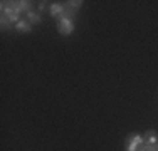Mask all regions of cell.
Masks as SVG:
<instances>
[{
  "label": "cell",
  "instance_id": "10",
  "mask_svg": "<svg viewBox=\"0 0 158 151\" xmlns=\"http://www.w3.org/2000/svg\"><path fill=\"white\" fill-rule=\"evenodd\" d=\"M10 25H12V22H9L7 18L2 17V29H3V30H5V29H10Z\"/></svg>",
  "mask_w": 158,
  "mask_h": 151
},
{
  "label": "cell",
  "instance_id": "2",
  "mask_svg": "<svg viewBox=\"0 0 158 151\" xmlns=\"http://www.w3.org/2000/svg\"><path fill=\"white\" fill-rule=\"evenodd\" d=\"M57 29H59V34H61V35H71L73 30H74V20L73 18H61Z\"/></svg>",
  "mask_w": 158,
  "mask_h": 151
},
{
  "label": "cell",
  "instance_id": "7",
  "mask_svg": "<svg viewBox=\"0 0 158 151\" xmlns=\"http://www.w3.org/2000/svg\"><path fill=\"white\" fill-rule=\"evenodd\" d=\"M27 20L31 22V24H40L42 22V18H40V15L37 14V12H27Z\"/></svg>",
  "mask_w": 158,
  "mask_h": 151
},
{
  "label": "cell",
  "instance_id": "3",
  "mask_svg": "<svg viewBox=\"0 0 158 151\" xmlns=\"http://www.w3.org/2000/svg\"><path fill=\"white\" fill-rule=\"evenodd\" d=\"M64 10H66V5H62V3H52L49 12H51L52 17H59V20H61L64 15Z\"/></svg>",
  "mask_w": 158,
  "mask_h": 151
},
{
  "label": "cell",
  "instance_id": "8",
  "mask_svg": "<svg viewBox=\"0 0 158 151\" xmlns=\"http://www.w3.org/2000/svg\"><path fill=\"white\" fill-rule=\"evenodd\" d=\"M138 151H158V145H143L138 148Z\"/></svg>",
  "mask_w": 158,
  "mask_h": 151
},
{
  "label": "cell",
  "instance_id": "9",
  "mask_svg": "<svg viewBox=\"0 0 158 151\" xmlns=\"http://www.w3.org/2000/svg\"><path fill=\"white\" fill-rule=\"evenodd\" d=\"M67 5H69L73 10H77L79 7L82 5V0H77V2H76V0H71V2H67Z\"/></svg>",
  "mask_w": 158,
  "mask_h": 151
},
{
  "label": "cell",
  "instance_id": "5",
  "mask_svg": "<svg viewBox=\"0 0 158 151\" xmlns=\"http://www.w3.org/2000/svg\"><path fill=\"white\" fill-rule=\"evenodd\" d=\"M143 138H145V143H146V145H156V141H158V134H156L155 129L146 131Z\"/></svg>",
  "mask_w": 158,
  "mask_h": 151
},
{
  "label": "cell",
  "instance_id": "11",
  "mask_svg": "<svg viewBox=\"0 0 158 151\" xmlns=\"http://www.w3.org/2000/svg\"><path fill=\"white\" fill-rule=\"evenodd\" d=\"M39 9H40V10L46 9V2H40V3H39Z\"/></svg>",
  "mask_w": 158,
  "mask_h": 151
},
{
  "label": "cell",
  "instance_id": "4",
  "mask_svg": "<svg viewBox=\"0 0 158 151\" xmlns=\"http://www.w3.org/2000/svg\"><path fill=\"white\" fill-rule=\"evenodd\" d=\"M10 3H12V7L17 10L19 14H22V12H31V7H32L31 2H10Z\"/></svg>",
  "mask_w": 158,
  "mask_h": 151
},
{
  "label": "cell",
  "instance_id": "1",
  "mask_svg": "<svg viewBox=\"0 0 158 151\" xmlns=\"http://www.w3.org/2000/svg\"><path fill=\"white\" fill-rule=\"evenodd\" d=\"M143 145H145V138L141 134H130L126 139V151H138V148Z\"/></svg>",
  "mask_w": 158,
  "mask_h": 151
},
{
  "label": "cell",
  "instance_id": "6",
  "mask_svg": "<svg viewBox=\"0 0 158 151\" xmlns=\"http://www.w3.org/2000/svg\"><path fill=\"white\" fill-rule=\"evenodd\" d=\"M15 27H17L19 32H24V34L32 32V27H31V22H29V20H20V22H17Z\"/></svg>",
  "mask_w": 158,
  "mask_h": 151
}]
</instances>
